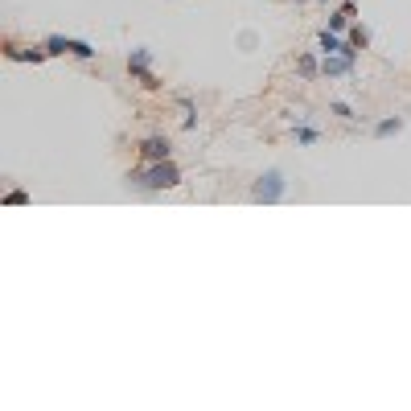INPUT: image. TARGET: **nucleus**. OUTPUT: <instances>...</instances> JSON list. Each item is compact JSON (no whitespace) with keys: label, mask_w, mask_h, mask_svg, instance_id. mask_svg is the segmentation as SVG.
Here are the masks:
<instances>
[{"label":"nucleus","mask_w":411,"mask_h":411,"mask_svg":"<svg viewBox=\"0 0 411 411\" xmlns=\"http://www.w3.org/2000/svg\"><path fill=\"white\" fill-rule=\"evenodd\" d=\"M4 206H29V193L25 189H8L4 193Z\"/></svg>","instance_id":"nucleus-12"},{"label":"nucleus","mask_w":411,"mask_h":411,"mask_svg":"<svg viewBox=\"0 0 411 411\" xmlns=\"http://www.w3.org/2000/svg\"><path fill=\"white\" fill-rule=\"evenodd\" d=\"M317 46H321V54H341V49H346V42H341V38L325 25V29L317 33Z\"/></svg>","instance_id":"nucleus-8"},{"label":"nucleus","mask_w":411,"mask_h":411,"mask_svg":"<svg viewBox=\"0 0 411 411\" xmlns=\"http://www.w3.org/2000/svg\"><path fill=\"white\" fill-rule=\"evenodd\" d=\"M333 115H341V120H354V111H350V103H341V99L333 103Z\"/></svg>","instance_id":"nucleus-15"},{"label":"nucleus","mask_w":411,"mask_h":411,"mask_svg":"<svg viewBox=\"0 0 411 411\" xmlns=\"http://www.w3.org/2000/svg\"><path fill=\"white\" fill-rule=\"evenodd\" d=\"M296 70H300L305 79H317V74H321V62L313 58V54H300V58H296Z\"/></svg>","instance_id":"nucleus-10"},{"label":"nucleus","mask_w":411,"mask_h":411,"mask_svg":"<svg viewBox=\"0 0 411 411\" xmlns=\"http://www.w3.org/2000/svg\"><path fill=\"white\" fill-rule=\"evenodd\" d=\"M148 62H152V54H148L144 46H136L132 54H128V74L136 79L144 91H156V87H161V79H156V74L148 70Z\"/></svg>","instance_id":"nucleus-4"},{"label":"nucleus","mask_w":411,"mask_h":411,"mask_svg":"<svg viewBox=\"0 0 411 411\" xmlns=\"http://www.w3.org/2000/svg\"><path fill=\"white\" fill-rule=\"evenodd\" d=\"M42 46L49 49V58H58V54H74V58H83V62H91L95 58V46L79 42V38H62V33H49Z\"/></svg>","instance_id":"nucleus-5"},{"label":"nucleus","mask_w":411,"mask_h":411,"mask_svg":"<svg viewBox=\"0 0 411 411\" xmlns=\"http://www.w3.org/2000/svg\"><path fill=\"white\" fill-rule=\"evenodd\" d=\"M313 140H317V128H309V124L296 128V144H313Z\"/></svg>","instance_id":"nucleus-14"},{"label":"nucleus","mask_w":411,"mask_h":411,"mask_svg":"<svg viewBox=\"0 0 411 411\" xmlns=\"http://www.w3.org/2000/svg\"><path fill=\"white\" fill-rule=\"evenodd\" d=\"M346 42H354V46H358V49H366V46H370V29H366V25H358V21H354V25H350V38H346Z\"/></svg>","instance_id":"nucleus-11"},{"label":"nucleus","mask_w":411,"mask_h":411,"mask_svg":"<svg viewBox=\"0 0 411 411\" xmlns=\"http://www.w3.org/2000/svg\"><path fill=\"white\" fill-rule=\"evenodd\" d=\"M128 182L140 185V189H152V193H165L173 185H182V169L173 161H152V165H140L128 173Z\"/></svg>","instance_id":"nucleus-1"},{"label":"nucleus","mask_w":411,"mask_h":411,"mask_svg":"<svg viewBox=\"0 0 411 411\" xmlns=\"http://www.w3.org/2000/svg\"><path fill=\"white\" fill-rule=\"evenodd\" d=\"M4 58H13V62H46L49 49L38 46V49H21L17 42H4Z\"/></svg>","instance_id":"nucleus-7"},{"label":"nucleus","mask_w":411,"mask_h":411,"mask_svg":"<svg viewBox=\"0 0 411 411\" xmlns=\"http://www.w3.org/2000/svg\"><path fill=\"white\" fill-rule=\"evenodd\" d=\"M346 25H350V17H346L341 8H337V13H329V29H333V33H341Z\"/></svg>","instance_id":"nucleus-13"},{"label":"nucleus","mask_w":411,"mask_h":411,"mask_svg":"<svg viewBox=\"0 0 411 411\" xmlns=\"http://www.w3.org/2000/svg\"><path fill=\"white\" fill-rule=\"evenodd\" d=\"M284 189H288L284 173H280V169H268L259 182L251 185V198H255V202H264V206H272V202H280V198H284Z\"/></svg>","instance_id":"nucleus-3"},{"label":"nucleus","mask_w":411,"mask_h":411,"mask_svg":"<svg viewBox=\"0 0 411 411\" xmlns=\"http://www.w3.org/2000/svg\"><path fill=\"white\" fill-rule=\"evenodd\" d=\"M296 4H309V0H296ZM317 4H329V0H317Z\"/></svg>","instance_id":"nucleus-16"},{"label":"nucleus","mask_w":411,"mask_h":411,"mask_svg":"<svg viewBox=\"0 0 411 411\" xmlns=\"http://www.w3.org/2000/svg\"><path fill=\"white\" fill-rule=\"evenodd\" d=\"M169 152H173L169 136H148V140H140V156H144V165H152V161H169Z\"/></svg>","instance_id":"nucleus-6"},{"label":"nucleus","mask_w":411,"mask_h":411,"mask_svg":"<svg viewBox=\"0 0 411 411\" xmlns=\"http://www.w3.org/2000/svg\"><path fill=\"white\" fill-rule=\"evenodd\" d=\"M354 66H358V46H354V42H346L341 54H325V58H321V74H325V79L354 74Z\"/></svg>","instance_id":"nucleus-2"},{"label":"nucleus","mask_w":411,"mask_h":411,"mask_svg":"<svg viewBox=\"0 0 411 411\" xmlns=\"http://www.w3.org/2000/svg\"><path fill=\"white\" fill-rule=\"evenodd\" d=\"M395 132H403V120H399V115H391V120H378V124H374V136H378V140L395 136Z\"/></svg>","instance_id":"nucleus-9"}]
</instances>
